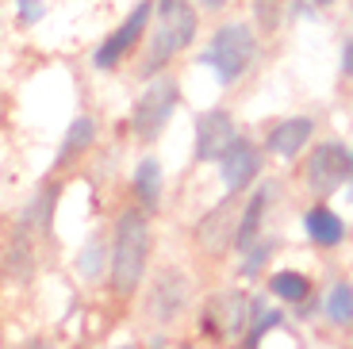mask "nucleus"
Listing matches in <instances>:
<instances>
[{"instance_id":"1","label":"nucleus","mask_w":353,"mask_h":349,"mask_svg":"<svg viewBox=\"0 0 353 349\" xmlns=\"http://www.w3.org/2000/svg\"><path fill=\"white\" fill-rule=\"evenodd\" d=\"M150 250H154V235H150V215L134 203L115 215L112 227V257H108V280L112 292L119 299H134L150 269Z\"/></svg>"},{"instance_id":"2","label":"nucleus","mask_w":353,"mask_h":349,"mask_svg":"<svg viewBox=\"0 0 353 349\" xmlns=\"http://www.w3.org/2000/svg\"><path fill=\"white\" fill-rule=\"evenodd\" d=\"M200 35V8L192 0H154V23L142 43L139 73L146 81L165 73Z\"/></svg>"},{"instance_id":"3","label":"nucleus","mask_w":353,"mask_h":349,"mask_svg":"<svg viewBox=\"0 0 353 349\" xmlns=\"http://www.w3.org/2000/svg\"><path fill=\"white\" fill-rule=\"evenodd\" d=\"M257 58H261V35H257V27L250 19H239V16L219 19L208 46L200 50V66L212 70L223 88L239 85L257 66Z\"/></svg>"},{"instance_id":"4","label":"nucleus","mask_w":353,"mask_h":349,"mask_svg":"<svg viewBox=\"0 0 353 349\" xmlns=\"http://www.w3.org/2000/svg\"><path fill=\"white\" fill-rule=\"evenodd\" d=\"M176 104H181V77L173 70L150 77L146 88L139 92V100L131 104V134L146 146L158 142L161 131L169 127V119L176 115Z\"/></svg>"},{"instance_id":"5","label":"nucleus","mask_w":353,"mask_h":349,"mask_svg":"<svg viewBox=\"0 0 353 349\" xmlns=\"http://www.w3.org/2000/svg\"><path fill=\"white\" fill-rule=\"evenodd\" d=\"M150 23H154V0H139V4L119 19V27H115L112 35L100 39V46L92 50V58H88L92 70L112 73V70H119L127 58H134V54L142 50V43H146V35H150Z\"/></svg>"},{"instance_id":"6","label":"nucleus","mask_w":353,"mask_h":349,"mask_svg":"<svg viewBox=\"0 0 353 349\" xmlns=\"http://www.w3.org/2000/svg\"><path fill=\"white\" fill-rule=\"evenodd\" d=\"M350 157H353V150L338 139L311 142L307 157H303V188H307L311 200H330L338 188H345Z\"/></svg>"},{"instance_id":"7","label":"nucleus","mask_w":353,"mask_h":349,"mask_svg":"<svg viewBox=\"0 0 353 349\" xmlns=\"http://www.w3.org/2000/svg\"><path fill=\"white\" fill-rule=\"evenodd\" d=\"M239 196H230L227 200H219L212 211H203L200 223L192 227V242L196 250L203 253V257H212V261H219V257H227L230 250H234V227H239Z\"/></svg>"},{"instance_id":"8","label":"nucleus","mask_w":353,"mask_h":349,"mask_svg":"<svg viewBox=\"0 0 353 349\" xmlns=\"http://www.w3.org/2000/svg\"><path fill=\"white\" fill-rule=\"evenodd\" d=\"M188 299H192V280L181 269H161L158 277H154L150 292H146V315H150L158 326H169V323L181 319Z\"/></svg>"},{"instance_id":"9","label":"nucleus","mask_w":353,"mask_h":349,"mask_svg":"<svg viewBox=\"0 0 353 349\" xmlns=\"http://www.w3.org/2000/svg\"><path fill=\"white\" fill-rule=\"evenodd\" d=\"M203 330L215 338H246L250 330V296L239 288H223L203 307Z\"/></svg>"},{"instance_id":"10","label":"nucleus","mask_w":353,"mask_h":349,"mask_svg":"<svg viewBox=\"0 0 353 349\" xmlns=\"http://www.w3.org/2000/svg\"><path fill=\"white\" fill-rule=\"evenodd\" d=\"M239 139V123L227 108H208V112L196 115V161H215L219 166V157L230 150V142Z\"/></svg>"},{"instance_id":"11","label":"nucleus","mask_w":353,"mask_h":349,"mask_svg":"<svg viewBox=\"0 0 353 349\" xmlns=\"http://www.w3.org/2000/svg\"><path fill=\"white\" fill-rule=\"evenodd\" d=\"M257 177H261V150L254 146L250 139H234L230 150L219 157V181L230 196H242L246 188H254Z\"/></svg>"},{"instance_id":"12","label":"nucleus","mask_w":353,"mask_h":349,"mask_svg":"<svg viewBox=\"0 0 353 349\" xmlns=\"http://www.w3.org/2000/svg\"><path fill=\"white\" fill-rule=\"evenodd\" d=\"M311 142H315V119L311 115H284L265 134V154L281 157V161H296L311 150Z\"/></svg>"},{"instance_id":"13","label":"nucleus","mask_w":353,"mask_h":349,"mask_svg":"<svg viewBox=\"0 0 353 349\" xmlns=\"http://www.w3.org/2000/svg\"><path fill=\"white\" fill-rule=\"evenodd\" d=\"M303 235H307V242L319 246V250H338V246L345 242V235H350V227H345V219L338 215L327 200H315L303 211Z\"/></svg>"},{"instance_id":"14","label":"nucleus","mask_w":353,"mask_h":349,"mask_svg":"<svg viewBox=\"0 0 353 349\" xmlns=\"http://www.w3.org/2000/svg\"><path fill=\"white\" fill-rule=\"evenodd\" d=\"M269 203H273V188L261 184V188H254V192L246 196V203L239 208V227H234V250H239V253H246L254 242H261Z\"/></svg>"},{"instance_id":"15","label":"nucleus","mask_w":353,"mask_h":349,"mask_svg":"<svg viewBox=\"0 0 353 349\" xmlns=\"http://www.w3.org/2000/svg\"><path fill=\"white\" fill-rule=\"evenodd\" d=\"M161 188H165V173H161V161L158 157H142L131 173V192H134V203H139L146 215L161 208Z\"/></svg>"},{"instance_id":"16","label":"nucleus","mask_w":353,"mask_h":349,"mask_svg":"<svg viewBox=\"0 0 353 349\" xmlns=\"http://www.w3.org/2000/svg\"><path fill=\"white\" fill-rule=\"evenodd\" d=\"M265 292H269L276 303L303 307L311 299V292H315V284H311V277L300 269H276L273 277H269V284H265Z\"/></svg>"},{"instance_id":"17","label":"nucleus","mask_w":353,"mask_h":349,"mask_svg":"<svg viewBox=\"0 0 353 349\" xmlns=\"http://www.w3.org/2000/svg\"><path fill=\"white\" fill-rule=\"evenodd\" d=\"M92 142H97V119H92V115H77V119L65 127V139H62V146H58L54 166H65V161L81 157L85 150H92Z\"/></svg>"},{"instance_id":"18","label":"nucleus","mask_w":353,"mask_h":349,"mask_svg":"<svg viewBox=\"0 0 353 349\" xmlns=\"http://www.w3.org/2000/svg\"><path fill=\"white\" fill-rule=\"evenodd\" d=\"M250 23L257 27L261 39H273L284 23H288V0H250Z\"/></svg>"},{"instance_id":"19","label":"nucleus","mask_w":353,"mask_h":349,"mask_svg":"<svg viewBox=\"0 0 353 349\" xmlns=\"http://www.w3.org/2000/svg\"><path fill=\"white\" fill-rule=\"evenodd\" d=\"M323 315L330 326H353V284L338 280L330 284V292L323 296Z\"/></svg>"},{"instance_id":"20","label":"nucleus","mask_w":353,"mask_h":349,"mask_svg":"<svg viewBox=\"0 0 353 349\" xmlns=\"http://www.w3.org/2000/svg\"><path fill=\"white\" fill-rule=\"evenodd\" d=\"M100 261H108L104 238H92V242H88L85 250L77 253V272H81V277H88V280H97V277H100V269H104Z\"/></svg>"},{"instance_id":"21","label":"nucleus","mask_w":353,"mask_h":349,"mask_svg":"<svg viewBox=\"0 0 353 349\" xmlns=\"http://www.w3.org/2000/svg\"><path fill=\"white\" fill-rule=\"evenodd\" d=\"M269 257H273V242H254L246 250V261L239 265V272L246 280H254V277H261V269L269 265Z\"/></svg>"},{"instance_id":"22","label":"nucleus","mask_w":353,"mask_h":349,"mask_svg":"<svg viewBox=\"0 0 353 349\" xmlns=\"http://www.w3.org/2000/svg\"><path fill=\"white\" fill-rule=\"evenodd\" d=\"M46 16V0H16V23L19 27H35Z\"/></svg>"},{"instance_id":"23","label":"nucleus","mask_w":353,"mask_h":349,"mask_svg":"<svg viewBox=\"0 0 353 349\" xmlns=\"http://www.w3.org/2000/svg\"><path fill=\"white\" fill-rule=\"evenodd\" d=\"M338 73L342 81H353V35L342 39V54H338Z\"/></svg>"},{"instance_id":"24","label":"nucleus","mask_w":353,"mask_h":349,"mask_svg":"<svg viewBox=\"0 0 353 349\" xmlns=\"http://www.w3.org/2000/svg\"><path fill=\"white\" fill-rule=\"evenodd\" d=\"M192 4L203 12V16H227V12L239 4V0H192Z\"/></svg>"},{"instance_id":"25","label":"nucleus","mask_w":353,"mask_h":349,"mask_svg":"<svg viewBox=\"0 0 353 349\" xmlns=\"http://www.w3.org/2000/svg\"><path fill=\"white\" fill-rule=\"evenodd\" d=\"M311 4H315V8H334L338 0H311Z\"/></svg>"},{"instance_id":"26","label":"nucleus","mask_w":353,"mask_h":349,"mask_svg":"<svg viewBox=\"0 0 353 349\" xmlns=\"http://www.w3.org/2000/svg\"><path fill=\"white\" fill-rule=\"evenodd\" d=\"M345 188H350V200H353V157H350V181H345Z\"/></svg>"},{"instance_id":"27","label":"nucleus","mask_w":353,"mask_h":349,"mask_svg":"<svg viewBox=\"0 0 353 349\" xmlns=\"http://www.w3.org/2000/svg\"><path fill=\"white\" fill-rule=\"evenodd\" d=\"M27 349H54V346H50V341H31Z\"/></svg>"},{"instance_id":"28","label":"nucleus","mask_w":353,"mask_h":349,"mask_svg":"<svg viewBox=\"0 0 353 349\" xmlns=\"http://www.w3.org/2000/svg\"><path fill=\"white\" fill-rule=\"evenodd\" d=\"M119 349H134V346H119Z\"/></svg>"},{"instance_id":"29","label":"nucleus","mask_w":353,"mask_h":349,"mask_svg":"<svg viewBox=\"0 0 353 349\" xmlns=\"http://www.w3.org/2000/svg\"><path fill=\"white\" fill-rule=\"evenodd\" d=\"M185 349H196V346H185Z\"/></svg>"}]
</instances>
